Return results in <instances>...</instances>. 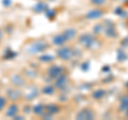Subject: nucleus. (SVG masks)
Wrapping results in <instances>:
<instances>
[{
  "instance_id": "nucleus-1",
  "label": "nucleus",
  "mask_w": 128,
  "mask_h": 120,
  "mask_svg": "<svg viewBox=\"0 0 128 120\" xmlns=\"http://www.w3.org/2000/svg\"><path fill=\"white\" fill-rule=\"evenodd\" d=\"M58 56L63 60H68L73 56V51L70 48H67V47H64V48H61L58 50Z\"/></svg>"
},
{
  "instance_id": "nucleus-18",
  "label": "nucleus",
  "mask_w": 128,
  "mask_h": 120,
  "mask_svg": "<svg viewBox=\"0 0 128 120\" xmlns=\"http://www.w3.org/2000/svg\"><path fill=\"white\" fill-rule=\"evenodd\" d=\"M50 1H52V0H50Z\"/></svg>"
},
{
  "instance_id": "nucleus-7",
  "label": "nucleus",
  "mask_w": 128,
  "mask_h": 120,
  "mask_svg": "<svg viewBox=\"0 0 128 120\" xmlns=\"http://www.w3.org/2000/svg\"><path fill=\"white\" fill-rule=\"evenodd\" d=\"M46 47V44L45 43H43V42H36L35 44H33L32 45V49H34V50H32V51H41L43 50L44 48Z\"/></svg>"
},
{
  "instance_id": "nucleus-12",
  "label": "nucleus",
  "mask_w": 128,
  "mask_h": 120,
  "mask_svg": "<svg viewBox=\"0 0 128 120\" xmlns=\"http://www.w3.org/2000/svg\"><path fill=\"white\" fill-rule=\"evenodd\" d=\"M105 1L106 0H91V2L93 3V5H95V6H102V5L105 3Z\"/></svg>"
},
{
  "instance_id": "nucleus-16",
  "label": "nucleus",
  "mask_w": 128,
  "mask_h": 120,
  "mask_svg": "<svg viewBox=\"0 0 128 120\" xmlns=\"http://www.w3.org/2000/svg\"><path fill=\"white\" fill-rule=\"evenodd\" d=\"M6 105V100L3 98H0V110H1Z\"/></svg>"
},
{
  "instance_id": "nucleus-8",
  "label": "nucleus",
  "mask_w": 128,
  "mask_h": 120,
  "mask_svg": "<svg viewBox=\"0 0 128 120\" xmlns=\"http://www.w3.org/2000/svg\"><path fill=\"white\" fill-rule=\"evenodd\" d=\"M17 110H18L17 106H16V105H11L9 110L6 111V115L9 116V117H15V115L17 114Z\"/></svg>"
},
{
  "instance_id": "nucleus-11",
  "label": "nucleus",
  "mask_w": 128,
  "mask_h": 120,
  "mask_svg": "<svg viewBox=\"0 0 128 120\" xmlns=\"http://www.w3.org/2000/svg\"><path fill=\"white\" fill-rule=\"evenodd\" d=\"M44 92H45L46 94L48 93V94H51L54 92V87H51V86H47V87H45L44 88Z\"/></svg>"
},
{
  "instance_id": "nucleus-15",
  "label": "nucleus",
  "mask_w": 128,
  "mask_h": 120,
  "mask_svg": "<svg viewBox=\"0 0 128 120\" xmlns=\"http://www.w3.org/2000/svg\"><path fill=\"white\" fill-rule=\"evenodd\" d=\"M36 8H40V9H38V12H42L46 9V6H45V3H40V5L36 6Z\"/></svg>"
},
{
  "instance_id": "nucleus-10",
  "label": "nucleus",
  "mask_w": 128,
  "mask_h": 120,
  "mask_svg": "<svg viewBox=\"0 0 128 120\" xmlns=\"http://www.w3.org/2000/svg\"><path fill=\"white\" fill-rule=\"evenodd\" d=\"M64 34H65V37H66L67 39L74 38V37H75V30H67Z\"/></svg>"
},
{
  "instance_id": "nucleus-2",
  "label": "nucleus",
  "mask_w": 128,
  "mask_h": 120,
  "mask_svg": "<svg viewBox=\"0 0 128 120\" xmlns=\"http://www.w3.org/2000/svg\"><path fill=\"white\" fill-rule=\"evenodd\" d=\"M94 115L92 113L91 110H88V109H84V110H81L80 113L77 115V119H93Z\"/></svg>"
},
{
  "instance_id": "nucleus-6",
  "label": "nucleus",
  "mask_w": 128,
  "mask_h": 120,
  "mask_svg": "<svg viewBox=\"0 0 128 120\" xmlns=\"http://www.w3.org/2000/svg\"><path fill=\"white\" fill-rule=\"evenodd\" d=\"M66 37H65V34H59L57 35L56 38H54V44H56V45H62V44L66 41Z\"/></svg>"
},
{
  "instance_id": "nucleus-3",
  "label": "nucleus",
  "mask_w": 128,
  "mask_h": 120,
  "mask_svg": "<svg viewBox=\"0 0 128 120\" xmlns=\"http://www.w3.org/2000/svg\"><path fill=\"white\" fill-rule=\"evenodd\" d=\"M102 14H104V12H102V10L96 9V10H92V11H90L89 13L86 14V17H88V18H90V19H95V18H98V17L102 16Z\"/></svg>"
},
{
  "instance_id": "nucleus-14",
  "label": "nucleus",
  "mask_w": 128,
  "mask_h": 120,
  "mask_svg": "<svg viewBox=\"0 0 128 120\" xmlns=\"http://www.w3.org/2000/svg\"><path fill=\"white\" fill-rule=\"evenodd\" d=\"M105 95V91H102V90H100V91H96V92L94 93V97L97 99V98H102V97H104Z\"/></svg>"
},
{
  "instance_id": "nucleus-13",
  "label": "nucleus",
  "mask_w": 128,
  "mask_h": 120,
  "mask_svg": "<svg viewBox=\"0 0 128 120\" xmlns=\"http://www.w3.org/2000/svg\"><path fill=\"white\" fill-rule=\"evenodd\" d=\"M122 107H124V108H128V95H126V97L123 99Z\"/></svg>"
},
{
  "instance_id": "nucleus-5",
  "label": "nucleus",
  "mask_w": 128,
  "mask_h": 120,
  "mask_svg": "<svg viewBox=\"0 0 128 120\" xmlns=\"http://www.w3.org/2000/svg\"><path fill=\"white\" fill-rule=\"evenodd\" d=\"M62 74V69L59 67H51L49 69V75L54 78H58Z\"/></svg>"
},
{
  "instance_id": "nucleus-17",
  "label": "nucleus",
  "mask_w": 128,
  "mask_h": 120,
  "mask_svg": "<svg viewBox=\"0 0 128 120\" xmlns=\"http://www.w3.org/2000/svg\"><path fill=\"white\" fill-rule=\"evenodd\" d=\"M41 59L43 61H50V60H52V57L51 56H43V57H41Z\"/></svg>"
},
{
  "instance_id": "nucleus-9",
  "label": "nucleus",
  "mask_w": 128,
  "mask_h": 120,
  "mask_svg": "<svg viewBox=\"0 0 128 120\" xmlns=\"http://www.w3.org/2000/svg\"><path fill=\"white\" fill-rule=\"evenodd\" d=\"M65 83H66V77L64 76V75H60V76L57 78V87L62 88Z\"/></svg>"
},
{
  "instance_id": "nucleus-4",
  "label": "nucleus",
  "mask_w": 128,
  "mask_h": 120,
  "mask_svg": "<svg viewBox=\"0 0 128 120\" xmlns=\"http://www.w3.org/2000/svg\"><path fill=\"white\" fill-rule=\"evenodd\" d=\"M94 39L91 37L90 34H83L81 38H80V43L84 46H90L92 43H93Z\"/></svg>"
}]
</instances>
